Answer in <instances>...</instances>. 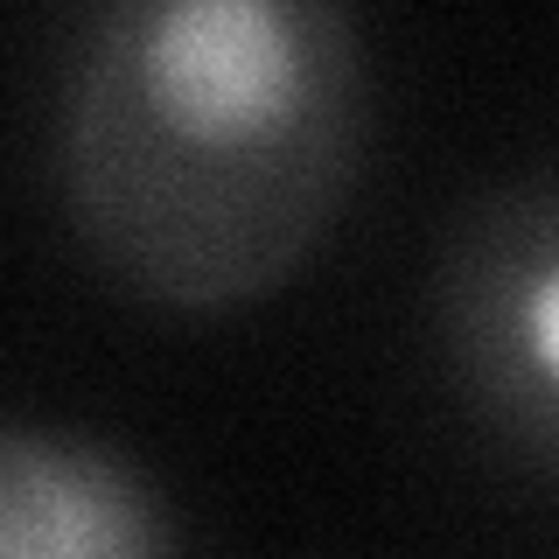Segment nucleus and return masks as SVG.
<instances>
[{
	"instance_id": "nucleus-1",
	"label": "nucleus",
	"mask_w": 559,
	"mask_h": 559,
	"mask_svg": "<svg viewBox=\"0 0 559 559\" xmlns=\"http://www.w3.org/2000/svg\"><path fill=\"white\" fill-rule=\"evenodd\" d=\"M364 154L371 49L343 0H105L63 35V224L154 308L273 294L343 217Z\"/></svg>"
},
{
	"instance_id": "nucleus-2",
	"label": "nucleus",
	"mask_w": 559,
	"mask_h": 559,
	"mask_svg": "<svg viewBox=\"0 0 559 559\" xmlns=\"http://www.w3.org/2000/svg\"><path fill=\"white\" fill-rule=\"evenodd\" d=\"M427 314L483 433L559 476V168L489 182L454 210Z\"/></svg>"
},
{
	"instance_id": "nucleus-3",
	"label": "nucleus",
	"mask_w": 559,
	"mask_h": 559,
	"mask_svg": "<svg viewBox=\"0 0 559 559\" xmlns=\"http://www.w3.org/2000/svg\"><path fill=\"white\" fill-rule=\"evenodd\" d=\"M0 559H189L162 483L119 441L0 413Z\"/></svg>"
}]
</instances>
